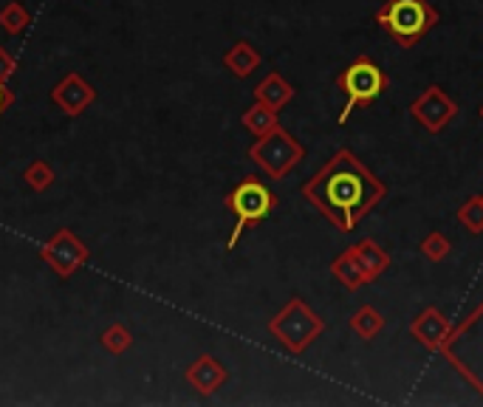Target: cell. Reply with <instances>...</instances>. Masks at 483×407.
Wrapping results in <instances>:
<instances>
[{
	"label": "cell",
	"mask_w": 483,
	"mask_h": 407,
	"mask_svg": "<svg viewBox=\"0 0 483 407\" xmlns=\"http://www.w3.org/2000/svg\"><path fill=\"white\" fill-rule=\"evenodd\" d=\"M300 193L340 233H353L360 221L388 198V184L368 170L350 147H340Z\"/></svg>",
	"instance_id": "obj_1"
},
{
	"label": "cell",
	"mask_w": 483,
	"mask_h": 407,
	"mask_svg": "<svg viewBox=\"0 0 483 407\" xmlns=\"http://www.w3.org/2000/svg\"><path fill=\"white\" fill-rule=\"evenodd\" d=\"M373 20L401 48H416L432 29H436L441 15L429 0H388V4L373 15Z\"/></svg>",
	"instance_id": "obj_2"
},
{
	"label": "cell",
	"mask_w": 483,
	"mask_h": 407,
	"mask_svg": "<svg viewBox=\"0 0 483 407\" xmlns=\"http://www.w3.org/2000/svg\"><path fill=\"white\" fill-rule=\"evenodd\" d=\"M439 353L483 396V300L461 325L452 328Z\"/></svg>",
	"instance_id": "obj_3"
},
{
	"label": "cell",
	"mask_w": 483,
	"mask_h": 407,
	"mask_svg": "<svg viewBox=\"0 0 483 407\" xmlns=\"http://www.w3.org/2000/svg\"><path fill=\"white\" fill-rule=\"evenodd\" d=\"M223 204H226V210L235 215V226L226 238V252H232L238 246V241L243 238L246 229L263 223L274 213L277 195L271 193L269 184H263L261 175H246L226 193Z\"/></svg>",
	"instance_id": "obj_4"
},
{
	"label": "cell",
	"mask_w": 483,
	"mask_h": 407,
	"mask_svg": "<svg viewBox=\"0 0 483 407\" xmlns=\"http://www.w3.org/2000/svg\"><path fill=\"white\" fill-rule=\"evenodd\" d=\"M269 334L289 353L300 356L309 351L325 331V320L302 297H291L283 309L269 320Z\"/></svg>",
	"instance_id": "obj_5"
},
{
	"label": "cell",
	"mask_w": 483,
	"mask_h": 407,
	"mask_svg": "<svg viewBox=\"0 0 483 407\" xmlns=\"http://www.w3.org/2000/svg\"><path fill=\"white\" fill-rule=\"evenodd\" d=\"M337 88L345 94V105H342L337 122L345 124L353 111L370 108L373 102L390 88V76H388V71H381V65L373 63L368 55H360L348 68L340 71Z\"/></svg>",
	"instance_id": "obj_6"
},
{
	"label": "cell",
	"mask_w": 483,
	"mask_h": 407,
	"mask_svg": "<svg viewBox=\"0 0 483 407\" xmlns=\"http://www.w3.org/2000/svg\"><path fill=\"white\" fill-rule=\"evenodd\" d=\"M302 159H305V147L286 131L283 124H277L266 136H258V142L249 147V162L258 164L271 182L286 178Z\"/></svg>",
	"instance_id": "obj_7"
},
{
	"label": "cell",
	"mask_w": 483,
	"mask_h": 407,
	"mask_svg": "<svg viewBox=\"0 0 483 407\" xmlns=\"http://www.w3.org/2000/svg\"><path fill=\"white\" fill-rule=\"evenodd\" d=\"M88 258H91V249L74 229H57L40 249V261L60 280H71L88 263Z\"/></svg>",
	"instance_id": "obj_8"
},
{
	"label": "cell",
	"mask_w": 483,
	"mask_h": 407,
	"mask_svg": "<svg viewBox=\"0 0 483 407\" xmlns=\"http://www.w3.org/2000/svg\"><path fill=\"white\" fill-rule=\"evenodd\" d=\"M410 116L424 127L427 134H441L452 124L458 116V102L441 88V85H427L413 102H410Z\"/></svg>",
	"instance_id": "obj_9"
},
{
	"label": "cell",
	"mask_w": 483,
	"mask_h": 407,
	"mask_svg": "<svg viewBox=\"0 0 483 407\" xmlns=\"http://www.w3.org/2000/svg\"><path fill=\"white\" fill-rule=\"evenodd\" d=\"M48 96L65 116H83L96 102V88L85 80L80 71H68L63 80L51 88Z\"/></svg>",
	"instance_id": "obj_10"
},
{
	"label": "cell",
	"mask_w": 483,
	"mask_h": 407,
	"mask_svg": "<svg viewBox=\"0 0 483 407\" xmlns=\"http://www.w3.org/2000/svg\"><path fill=\"white\" fill-rule=\"evenodd\" d=\"M187 385L198 393V396H212L218 393L226 382H229V371L226 365L212 353H201L198 360L184 371Z\"/></svg>",
	"instance_id": "obj_11"
},
{
	"label": "cell",
	"mask_w": 483,
	"mask_h": 407,
	"mask_svg": "<svg viewBox=\"0 0 483 407\" xmlns=\"http://www.w3.org/2000/svg\"><path fill=\"white\" fill-rule=\"evenodd\" d=\"M452 323L447 320V314L441 309H436V305H427V309L410 323V337L424 345L427 351H441V345L449 340L452 334Z\"/></svg>",
	"instance_id": "obj_12"
},
{
	"label": "cell",
	"mask_w": 483,
	"mask_h": 407,
	"mask_svg": "<svg viewBox=\"0 0 483 407\" xmlns=\"http://www.w3.org/2000/svg\"><path fill=\"white\" fill-rule=\"evenodd\" d=\"M251 94H254V102H263V105H269L271 111L280 114L297 96V88L280 71H271V74L263 76L258 85H254Z\"/></svg>",
	"instance_id": "obj_13"
},
{
	"label": "cell",
	"mask_w": 483,
	"mask_h": 407,
	"mask_svg": "<svg viewBox=\"0 0 483 407\" xmlns=\"http://www.w3.org/2000/svg\"><path fill=\"white\" fill-rule=\"evenodd\" d=\"M353 252L356 263H360L362 274H365V283H376V280L390 269V254L381 249L373 238H362L360 243L348 246Z\"/></svg>",
	"instance_id": "obj_14"
},
{
	"label": "cell",
	"mask_w": 483,
	"mask_h": 407,
	"mask_svg": "<svg viewBox=\"0 0 483 407\" xmlns=\"http://www.w3.org/2000/svg\"><path fill=\"white\" fill-rule=\"evenodd\" d=\"M263 63V55H261V48L249 43V40H235L232 45L226 48V55H223V68L238 76V80H246V76H251L254 71L261 68Z\"/></svg>",
	"instance_id": "obj_15"
},
{
	"label": "cell",
	"mask_w": 483,
	"mask_h": 407,
	"mask_svg": "<svg viewBox=\"0 0 483 407\" xmlns=\"http://www.w3.org/2000/svg\"><path fill=\"white\" fill-rule=\"evenodd\" d=\"M385 314H381L379 309H373V305H360L353 314H350V320H348V328L353 331L356 337L360 340H365V342H370V340H376L381 331H385Z\"/></svg>",
	"instance_id": "obj_16"
},
{
	"label": "cell",
	"mask_w": 483,
	"mask_h": 407,
	"mask_svg": "<svg viewBox=\"0 0 483 407\" xmlns=\"http://www.w3.org/2000/svg\"><path fill=\"white\" fill-rule=\"evenodd\" d=\"M330 274H334L348 292H360V289L365 286V274H362L360 263H356V258H353L350 249L340 252L337 258L330 261Z\"/></svg>",
	"instance_id": "obj_17"
},
{
	"label": "cell",
	"mask_w": 483,
	"mask_h": 407,
	"mask_svg": "<svg viewBox=\"0 0 483 407\" xmlns=\"http://www.w3.org/2000/svg\"><path fill=\"white\" fill-rule=\"evenodd\" d=\"M241 124L254 139H258V136H266L269 131H274V127L280 124V119H277V111H271L269 105H263V102H254V105H249L243 111Z\"/></svg>",
	"instance_id": "obj_18"
},
{
	"label": "cell",
	"mask_w": 483,
	"mask_h": 407,
	"mask_svg": "<svg viewBox=\"0 0 483 407\" xmlns=\"http://www.w3.org/2000/svg\"><path fill=\"white\" fill-rule=\"evenodd\" d=\"M29 25H32V12L25 9V4H20V0H9V4L0 9V29L6 35L17 37L29 29Z\"/></svg>",
	"instance_id": "obj_19"
},
{
	"label": "cell",
	"mask_w": 483,
	"mask_h": 407,
	"mask_svg": "<svg viewBox=\"0 0 483 407\" xmlns=\"http://www.w3.org/2000/svg\"><path fill=\"white\" fill-rule=\"evenodd\" d=\"M99 345L105 348L111 356H122V353H127L133 348V334H131V328H127L124 323H113L99 334Z\"/></svg>",
	"instance_id": "obj_20"
},
{
	"label": "cell",
	"mask_w": 483,
	"mask_h": 407,
	"mask_svg": "<svg viewBox=\"0 0 483 407\" xmlns=\"http://www.w3.org/2000/svg\"><path fill=\"white\" fill-rule=\"evenodd\" d=\"M23 182L29 184L34 193H45V190L54 187L57 173H54V167H51L45 159H34V162L25 164V170H23Z\"/></svg>",
	"instance_id": "obj_21"
},
{
	"label": "cell",
	"mask_w": 483,
	"mask_h": 407,
	"mask_svg": "<svg viewBox=\"0 0 483 407\" xmlns=\"http://www.w3.org/2000/svg\"><path fill=\"white\" fill-rule=\"evenodd\" d=\"M419 252L424 254V258H427L429 263H441V261H447V258H449V252H452V241H449L444 233H439V229H432V233H427V235H424V241L419 243Z\"/></svg>",
	"instance_id": "obj_22"
},
{
	"label": "cell",
	"mask_w": 483,
	"mask_h": 407,
	"mask_svg": "<svg viewBox=\"0 0 483 407\" xmlns=\"http://www.w3.org/2000/svg\"><path fill=\"white\" fill-rule=\"evenodd\" d=\"M458 221L472 235L483 233V195H469L461 207H458Z\"/></svg>",
	"instance_id": "obj_23"
},
{
	"label": "cell",
	"mask_w": 483,
	"mask_h": 407,
	"mask_svg": "<svg viewBox=\"0 0 483 407\" xmlns=\"http://www.w3.org/2000/svg\"><path fill=\"white\" fill-rule=\"evenodd\" d=\"M15 71H17V60L9 55L4 45H0V83H9Z\"/></svg>",
	"instance_id": "obj_24"
},
{
	"label": "cell",
	"mask_w": 483,
	"mask_h": 407,
	"mask_svg": "<svg viewBox=\"0 0 483 407\" xmlns=\"http://www.w3.org/2000/svg\"><path fill=\"white\" fill-rule=\"evenodd\" d=\"M12 105H15V91L6 83H0V116H4Z\"/></svg>",
	"instance_id": "obj_25"
},
{
	"label": "cell",
	"mask_w": 483,
	"mask_h": 407,
	"mask_svg": "<svg viewBox=\"0 0 483 407\" xmlns=\"http://www.w3.org/2000/svg\"><path fill=\"white\" fill-rule=\"evenodd\" d=\"M478 116H480V119H483V105H480V108H478Z\"/></svg>",
	"instance_id": "obj_26"
}]
</instances>
